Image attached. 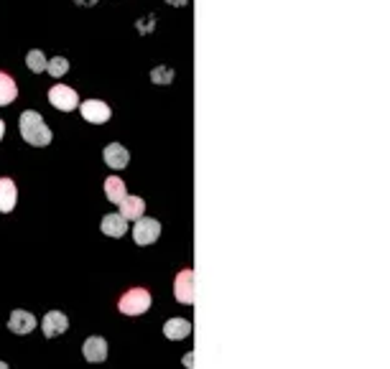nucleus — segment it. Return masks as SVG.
I'll list each match as a JSON object with an SVG mask.
<instances>
[{"label": "nucleus", "instance_id": "4468645a", "mask_svg": "<svg viewBox=\"0 0 390 369\" xmlns=\"http://www.w3.org/2000/svg\"><path fill=\"white\" fill-rule=\"evenodd\" d=\"M176 300H182V303H191L194 300V291H191V270H184L176 275Z\"/></svg>", "mask_w": 390, "mask_h": 369}, {"label": "nucleus", "instance_id": "0eeeda50", "mask_svg": "<svg viewBox=\"0 0 390 369\" xmlns=\"http://www.w3.org/2000/svg\"><path fill=\"white\" fill-rule=\"evenodd\" d=\"M8 328L18 336L31 334V331L36 328V316L31 314V311H21V308H18V311H13L11 319H8Z\"/></svg>", "mask_w": 390, "mask_h": 369}, {"label": "nucleus", "instance_id": "39448f33", "mask_svg": "<svg viewBox=\"0 0 390 369\" xmlns=\"http://www.w3.org/2000/svg\"><path fill=\"white\" fill-rule=\"evenodd\" d=\"M79 112L87 123H107L112 115L110 105H105L102 99H87V102H79Z\"/></svg>", "mask_w": 390, "mask_h": 369}, {"label": "nucleus", "instance_id": "9b49d317", "mask_svg": "<svg viewBox=\"0 0 390 369\" xmlns=\"http://www.w3.org/2000/svg\"><path fill=\"white\" fill-rule=\"evenodd\" d=\"M15 202H18V188L11 179H0V211L3 214H11L15 209Z\"/></svg>", "mask_w": 390, "mask_h": 369}, {"label": "nucleus", "instance_id": "6e6552de", "mask_svg": "<svg viewBox=\"0 0 390 369\" xmlns=\"http://www.w3.org/2000/svg\"><path fill=\"white\" fill-rule=\"evenodd\" d=\"M102 158H105V163H107L110 168L120 171V168H126V166H128V160H130V153H128V148H126V146H120V143H110V146H105Z\"/></svg>", "mask_w": 390, "mask_h": 369}, {"label": "nucleus", "instance_id": "f03ea898", "mask_svg": "<svg viewBox=\"0 0 390 369\" xmlns=\"http://www.w3.org/2000/svg\"><path fill=\"white\" fill-rule=\"evenodd\" d=\"M120 314L126 316H140L151 308V293L146 288H130V291L118 300Z\"/></svg>", "mask_w": 390, "mask_h": 369}, {"label": "nucleus", "instance_id": "9d476101", "mask_svg": "<svg viewBox=\"0 0 390 369\" xmlns=\"http://www.w3.org/2000/svg\"><path fill=\"white\" fill-rule=\"evenodd\" d=\"M100 230H102V235H107V237H123L128 232V219L123 214H105L102 222H100Z\"/></svg>", "mask_w": 390, "mask_h": 369}, {"label": "nucleus", "instance_id": "a211bd4d", "mask_svg": "<svg viewBox=\"0 0 390 369\" xmlns=\"http://www.w3.org/2000/svg\"><path fill=\"white\" fill-rule=\"evenodd\" d=\"M46 69H49L51 77H56V79L64 77V74L69 71V59H64V56H54V59L49 62V67H46Z\"/></svg>", "mask_w": 390, "mask_h": 369}, {"label": "nucleus", "instance_id": "412c9836", "mask_svg": "<svg viewBox=\"0 0 390 369\" xmlns=\"http://www.w3.org/2000/svg\"><path fill=\"white\" fill-rule=\"evenodd\" d=\"M3 135H6V123L0 120V140H3Z\"/></svg>", "mask_w": 390, "mask_h": 369}, {"label": "nucleus", "instance_id": "20e7f679", "mask_svg": "<svg viewBox=\"0 0 390 369\" xmlns=\"http://www.w3.org/2000/svg\"><path fill=\"white\" fill-rule=\"evenodd\" d=\"M161 237V224L159 219H151V216H140L135 227H133V239L138 244H154Z\"/></svg>", "mask_w": 390, "mask_h": 369}, {"label": "nucleus", "instance_id": "4be33fe9", "mask_svg": "<svg viewBox=\"0 0 390 369\" xmlns=\"http://www.w3.org/2000/svg\"><path fill=\"white\" fill-rule=\"evenodd\" d=\"M174 6H187V0H174Z\"/></svg>", "mask_w": 390, "mask_h": 369}, {"label": "nucleus", "instance_id": "5701e85b", "mask_svg": "<svg viewBox=\"0 0 390 369\" xmlns=\"http://www.w3.org/2000/svg\"><path fill=\"white\" fill-rule=\"evenodd\" d=\"M0 369H11V367H8V364H6V362H0Z\"/></svg>", "mask_w": 390, "mask_h": 369}, {"label": "nucleus", "instance_id": "f257e3e1", "mask_svg": "<svg viewBox=\"0 0 390 369\" xmlns=\"http://www.w3.org/2000/svg\"><path fill=\"white\" fill-rule=\"evenodd\" d=\"M18 130H21V138L26 140L28 146H36V148H43L51 143V127L43 123V118L39 115L36 110H26L18 118Z\"/></svg>", "mask_w": 390, "mask_h": 369}, {"label": "nucleus", "instance_id": "2eb2a0df", "mask_svg": "<svg viewBox=\"0 0 390 369\" xmlns=\"http://www.w3.org/2000/svg\"><path fill=\"white\" fill-rule=\"evenodd\" d=\"M15 97H18V87H15L13 77L0 71V107H8Z\"/></svg>", "mask_w": 390, "mask_h": 369}, {"label": "nucleus", "instance_id": "1a4fd4ad", "mask_svg": "<svg viewBox=\"0 0 390 369\" xmlns=\"http://www.w3.org/2000/svg\"><path fill=\"white\" fill-rule=\"evenodd\" d=\"M82 354H84V359L92 364L105 362V359H107V342H105L102 336H90L82 347Z\"/></svg>", "mask_w": 390, "mask_h": 369}, {"label": "nucleus", "instance_id": "6ab92c4d", "mask_svg": "<svg viewBox=\"0 0 390 369\" xmlns=\"http://www.w3.org/2000/svg\"><path fill=\"white\" fill-rule=\"evenodd\" d=\"M151 79H154L156 84H171L174 82V69H168V67H156V69L151 71Z\"/></svg>", "mask_w": 390, "mask_h": 369}, {"label": "nucleus", "instance_id": "423d86ee", "mask_svg": "<svg viewBox=\"0 0 390 369\" xmlns=\"http://www.w3.org/2000/svg\"><path fill=\"white\" fill-rule=\"evenodd\" d=\"M43 336L46 339H54V336H62L67 328H69V319L62 314V311H49V314L43 316Z\"/></svg>", "mask_w": 390, "mask_h": 369}, {"label": "nucleus", "instance_id": "f3484780", "mask_svg": "<svg viewBox=\"0 0 390 369\" xmlns=\"http://www.w3.org/2000/svg\"><path fill=\"white\" fill-rule=\"evenodd\" d=\"M26 64L28 69L34 71V74H41V71H46V67H49V62H46V56H43V51L34 49L26 54Z\"/></svg>", "mask_w": 390, "mask_h": 369}, {"label": "nucleus", "instance_id": "7ed1b4c3", "mask_svg": "<svg viewBox=\"0 0 390 369\" xmlns=\"http://www.w3.org/2000/svg\"><path fill=\"white\" fill-rule=\"evenodd\" d=\"M49 102L62 112H72L79 107V95L67 84H54L49 90Z\"/></svg>", "mask_w": 390, "mask_h": 369}, {"label": "nucleus", "instance_id": "f8f14e48", "mask_svg": "<svg viewBox=\"0 0 390 369\" xmlns=\"http://www.w3.org/2000/svg\"><path fill=\"white\" fill-rule=\"evenodd\" d=\"M163 334H166V339H171V342L187 339V336L191 334V323H189L187 319H168L166 323H163Z\"/></svg>", "mask_w": 390, "mask_h": 369}, {"label": "nucleus", "instance_id": "dca6fc26", "mask_svg": "<svg viewBox=\"0 0 390 369\" xmlns=\"http://www.w3.org/2000/svg\"><path fill=\"white\" fill-rule=\"evenodd\" d=\"M105 196L110 199L112 204H120L123 199H126V183H123V179L120 176H110L107 181H105Z\"/></svg>", "mask_w": 390, "mask_h": 369}, {"label": "nucleus", "instance_id": "ddd939ff", "mask_svg": "<svg viewBox=\"0 0 390 369\" xmlns=\"http://www.w3.org/2000/svg\"><path fill=\"white\" fill-rule=\"evenodd\" d=\"M146 211V202L140 199V196H126L123 202H120V214L126 216V219H133V222H138L140 216Z\"/></svg>", "mask_w": 390, "mask_h": 369}, {"label": "nucleus", "instance_id": "aec40b11", "mask_svg": "<svg viewBox=\"0 0 390 369\" xmlns=\"http://www.w3.org/2000/svg\"><path fill=\"white\" fill-rule=\"evenodd\" d=\"M74 3H77V6H82V8H92L95 3H98V0H74Z\"/></svg>", "mask_w": 390, "mask_h": 369}]
</instances>
